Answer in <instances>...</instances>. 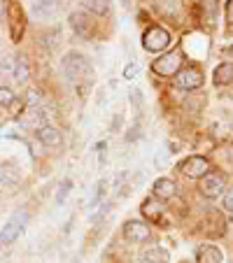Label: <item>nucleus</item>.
I'll list each match as a JSON object with an SVG mask.
<instances>
[{
	"label": "nucleus",
	"instance_id": "nucleus-1",
	"mask_svg": "<svg viewBox=\"0 0 233 263\" xmlns=\"http://www.w3.org/2000/svg\"><path fill=\"white\" fill-rule=\"evenodd\" d=\"M61 68H63V74L73 84H86V82L94 80V74H96L91 61L82 51H68L61 59Z\"/></svg>",
	"mask_w": 233,
	"mask_h": 263
},
{
	"label": "nucleus",
	"instance_id": "nucleus-2",
	"mask_svg": "<svg viewBox=\"0 0 233 263\" xmlns=\"http://www.w3.org/2000/svg\"><path fill=\"white\" fill-rule=\"evenodd\" d=\"M68 24L73 28V33L82 40H91L96 35V21H94V14L84 10H77V12H70L68 16Z\"/></svg>",
	"mask_w": 233,
	"mask_h": 263
},
{
	"label": "nucleus",
	"instance_id": "nucleus-3",
	"mask_svg": "<svg viewBox=\"0 0 233 263\" xmlns=\"http://www.w3.org/2000/svg\"><path fill=\"white\" fill-rule=\"evenodd\" d=\"M26 223H28V214H26V212L12 214V217L7 219L5 226L0 229V245H3V247H10L12 242H16V240H19V235L24 233Z\"/></svg>",
	"mask_w": 233,
	"mask_h": 263
},
{
	"label": "nucleus",
	"instance_id": "nucleus-4",
	"mask_svg": "<svg viewBox=\"0 0 233 263\" xmlns=\"http://www.w3.org/2000/svg\"><path fill=\"white\" fill-rule=\"evenodd\" d=\"M170 42H173L170 33L166 28H161V26H149L142 35V47L147 51H164L170 47Z\"/></svg>",
	"mask_w": 233,
	"mask_h": 263
},
{
	"label": "nucleus",
	"instance_id": "nucleus-5",
	"mask_svg": "<svg viewBox=\"0 0 233 263\" xmlns=\"http://www.w3.org/2000/svg\"><path fill=\"white\" fill-rule=\"evenodd\" d=\"M152 70L159 74V77H173V74H177L180 70H182V51L173 49V51H168L166 56L156 59L152 63Z\"/></svg>",
	"mask_w": 233,
	"mask_h": 263
},
{
	"label": "nucleus",
	"instance_id": "nucleus-6",
	"mask_svg": "<svg viewBox=\"0 0 233 263\" xmlns=\"http://www.w3.org/2000/svg\"><path fill=\"white\" fill-rule=\"evenodd\" d=\"M203 82H205V77H203V72H201V68H196V65H187V68H182L175 74V86H180V89H184V91L201 89Z\"/></svg>",
	"mask_w": 233,
	"mask_h": 263
},
{
	"label": "nucleus",
	"instance_id": "nucleus-7",
	"mask_svg": "<svg viewBox=\"0 0 233 263\" xmlns=\"http://www.w3.org/2000/svg\"><path fill=\"white\" fill-rule=\"evenodd\" d=\"M224 186H226V177H224L222 173L210 170L208 175H203V177H201L199 191H201V196H205V198H217V196H222Z\"/></svg>",
	"mask_w": 233,
	"mask_h": 263
},
{
	"label": "nucleus",
	"instance_id": "nucleus-8",
	"mask_svg": "<svg viewBox=\"0 0 233 263\" xmlns=\"http://www.w3.org/2000/svg\"><path fill=\"white\" fill-rule=\"evenodd\" d=\"M30 12H33V16L38 21L49 24V21H54L59 16L61 5L59 0H30Z\"/></svg>",
	"mask_w": 233,
	"mask_h": 263
},
{
	"label": "nucleus",
	"instance_id": "nucleus-9",
	"mask_svg": "<svg viewBox=\"0 0 233 263\" xmlns=\"http://www.w3.org/2000/svg\"><path fill=\"white\" fill-rule=\"evenodd\" d=\"M124 238L133 245L149 242V238H152V229H149L147 223L138 221V219H131V221L124 223Z\"/></svg>",
	"mask_w": 233,
	"mask_h": 263
},
{
	"label": "nucleus",
	"instance_id": "nucleus-10",
	"mask_svg": "<svg viewBox=\"0 0 233 263\" xmlns=\"http://www.w3.org/2000/svg\"><path fill=\"white\" fill-rule=\"evenodd\" d=\"M180 173L191 179H201L203 175L210 173V161L203 159V156H189L187 161L180 163Z\"/></svg>",
	"mask_w": 233,
	"mask_h": 263
},
{
	"label": "nucleus",
	"instance_id": "nucleus-11",
	"mask_svg": "<svg viewBox=\"0 0 233 263\" xmlns=\"http://www.w3.org/2000/svg\"><path fill=\"white\" fill-rule=\"evenodd\" d=\"M21 126L24 128H33V130H40L42 126H47V115L42 107H28L21 115Z\"/></svg>",
	"mask_w": 233,
	"mask_h": 263
},
{
	"label": "nucleus",
	"instance_id": "nucleus-12",
	"mask_svg": "<svg viewBox=\"0 0 233 263\" xmlns=\"http://www.w3.org/2000/svg\"><path fill=\"white\" fill-rule=\"evenodd\" d=\"M154 10L166 19H180L182 14V0H154Z\"/></svg>",
	"mask_w": 233,
	"mask_h": 263
},
{
	"label": "nucleus",
	"instance_id": "nucleus-13",
	"mask_svg": "<svg viewBox=\"0 0 233 263\" xmlns=\"http://www.w3.org/2000/svg\"><path fill=\"white\" fill-rule=\"evenodd\" d=\"M138 263H168V252L159 245H149L140 252Z\"/></svg>",
	"mask_w": 233,
	"mask_h": 263
},
{
	"label": "nucleus",
	"instance_id": "nucleus-14",
	"mask_svg": "<svg viewBox=\"0 0 233 263\" xmlns=\"http://www.w3.org/2000/svg\"><path fill=\"white\" fill-rule=\"evenodd\" d=\"M152 191H154V198L170 200L175 194H177V184H175L173 179H168V177H161V179H156V182H154Z\"/></svg>",
	"mask_w": 233,
	"mask_h": 263
},
{
	"label": "nucleus",
	"instance_id": "nucleus-15",
	"mask_svg": "<svg viewBox=\"0 0 233 263\" xmlns=\"http://www.w3.org/2000/svg\"><path fill=\"white\" fill-rule=\"evenodd\" d=\"M7 16H10V33H12V40L19 42L21 40V33H24V14H21V7L19 5H10L7 10Z\"/></svg>",
	"mask_w": 233,
	"mask_h": 263
},
{
	"label": "nucleus",
	"instance_id": "nucleus-16",
	"mask_svg": "<svg viewBox=\"0 0 233 263\" xmlns=\"http://www.w3.org/2000/svg\"><path fill=\"white\" fill-rule=\"evenodd\" d=\"M38 138H40V142L45 144V147H61L63 144V135H61V130L56 128V126H42L40 130H38Z\"/></svg>",
	"mask_w": 233,
	"mask_h": 263
},
{
	"label": "nucleus",
	"instance_id": "nucleus-17",
	"mask_svg": "<svg viewBox=\"0 0 233 263\" xmlns=\"http://www.w3.org/2000/svg\"><path fill=\"white\" fill-rule=\"evenodd\" d=\"M142 214L152 223H164V219H166V210L161 208V203H156V198H147V200H145V203H142Z\"/></svg>",
	"mask_w": 233,
	"mask_h": 263
},
{
	"label": "nucleus",
	"instance_id": "nucleus-18",
	"mask_svg": "<svg viewBox=\"0 0 233 263\" xmlns=\"http://www.w3.org/2000/svg\"><path fill=\"white\" fill-rule=\"evenodd\" d=\"M222 249L214 245H201L196 249V261L199 263H222Z\"/></svg>",
	"mask_w": 233,
	"mask_h": 263
},
{
	"label": "nucleus",
	"instance_id": "nucleus-19",
	"mask_svg": "<svg viewBox=\"0 0 233 263\" xmlns=\"http://www.w3.org/2000/svg\"><path fill=\"white\" fill-rule=\"evenodd\" d=\"M201 3V14H203V21H208L210 26L217 21L219 14V0H199Z\"/></svg>",
	"mask_w": 233,
	"mask_h": 263
},
{
	"label": "nucleus",
	"instance_id": "nucleus-20",
	"mask_svg": "<svg viewBox=\"0 0 233 263\" xmlns=\"http://www.w3.org/2000/svg\"><path fill=\"white\" fill-rule=\"evenodd\" d=\"M214 84L217 86L233 84V63H222L214 70Z\"/></svg>",
	"mask_w": 233,
	"mask_h": 263
},
{
	"label": "nucleus",
	"instance_id": "nucleus-21",
	"mask_svg": "<svg viewBox=\"0 0 233 263\" xmlns=\"http://www.w3.org/2000/svg\"><path fill=\"white\" fill-rule=\"evenodd\" d=\"M84 5L94 16H105L110 12V0H84Z\"/></svg>",
	"mask_w": 233,
	"mask_h": 263
},
{
	"label": "nucleus",
	"instance_id": "nucleus-22",
	"mask_svg": "<svg viewBox=\"0 0 233 263\" xmlns=\"http://www.w3.org/2000/svg\"><path fill=\"white\" fill-rule=\"evenodd\" d=\"M105 186H107V179H100L98 184H96V191H94V196H91V200H89V210H91V214L98 210V205H100V200H103V196H105Z\"/></svg>",
	"mask_w": 233,
	"mask_h": 263
},
{
	"label": "nucleus",
	"instance_id": "nucleus-23",
	"mask_svg": "<svg viewBox=\"0 0 233 263\" xmlns=\"http://www.w3.org/2000/svg\"><path fill=\"white\" fill-rule=\"evenodd\" d=\"M70 191H73V179H63V182H61V186H59V191H56V196H54V203L56 205H63L65 198L70 196Z\"/></svg>",
	"mask_w": 233,
	"mask_h": 263
},
{
	"label": "nucleus",
	"instance_id": "nucleus-24",
	"mask_svg": "<svg viewBox=\"0 0 233 263\" xmlns=\"http://www.w3.org/2000/svg\"><path fill=\"white\" fill-rule=\"evenodd\" d=\"M14 103V91L7 86H0V107H10Z\"/></svg>",
	"mask_w": 233,
	"mask_h": 263
},
{
	"label": "nucleus",
	"instance_id": "nucleus-25",
	"mask_svg": "<svg viewBox=\"0 0 233 263\" xmlns=\"http://www.w3.org/2000/svg\"><path fill=\"white\" fill-rule=\"evenodd\" d=\"M222 208L226 210V212H233V186L224 194V200H222Z\"/></svg>",
	"mask_w": 233,
	"mask_h": 263
},
{
	"label": "nucleus",
	"instance_id": "nucleus-26",
	"mask_svg": "<svg viewBox=\"0 0 233 263\" xmlns=\"http://www.w3.org/2000/svg\"><path fill=\"white\" fill-rule=\"evenodd\" d=\"M138 72H140V65H138V63H129V65L124 68V80H133Z\"/></svg>",
	"mask_w": 233,
	"mask_h": 263
},
{
	"label": "nucleus",
	"instance_id": "nucleus-27",
	"mask_svg": "<svg viewBox=\"0 0 233 263\" xmlns=\"http://www.w3.org/2000/svg\"><path fill=\"white\" fill-rule=\"evenodd\" d=\"M166 154H168L166 149H161L159 154H156V165H159V168H164V165H166Z\"/></svg>",
	"mask_w": 233,
	"mask_h": 263
},
{
	"label": "nucleus",
	"instance_id": "nucleus-28",
	"mask_svg": "<svg viewBox=\"0 0 233 263\" xmlns=\"http://www.w3.org/2000/svg\"><path fill=\"white\" fill-rule=\"evenodd\" d=\"M131 100H133L135 105H142V93H140L138 89H133V91H131Z\"/></svg>",
	"mask_w": 233,
	"mask_h": 263
},
{
	"label": "nucleus",
	"instance_id": "nucleus-29",
	"mask_svg": "<svg viewBox=\"0 0 233 263\" xmlns=\"http://www.w3.org/2000/svg\"><path fill=\"white\" fill-rule=\"evenodd\" d=\"M226 19H228V24H233V0L226 5Z\"/></svg>",
	"mask_w": 233,
	"mask_h": 263
},
{
	"label": "nucleus",
	"instance_id": "nucleus-30",
	"mask_svg": "<svg viewBox=\"0 0 233 263\" xmlns=\"http://www.w3.org/2000/svg\"><path fill=\"white\" fill-rule=\"evenodd\" d=\"M3 7H5V3H3V0H0V16H3Z\"/></svg>",
	"mask_w": 233,
	"mask_h": 263
},
{
	"label": "nucleus",
	"instance_id": "nucleus-31",
	"mask_svg": "<svg viewBox=\"0 0 233 263\" xmlns=\"http://www.w3.org/2000/svg\"><path fill=\"white\" fill-rule=\"evenodd\" d=\"M0 49H3V40H0Z\"/></svg>",
	"mask_w": 233,
	"mask_h": 263
},
{
	"label": "nucleus",
	"instance_id": "nucleus-32",
	"mask_svg": "<svg viewBox=\"0 0 233 263\" xmlns=\"http://www.w3.org/2000/svg\"><path fill=\"white\" fill-rule=\"evenodd\" d=\"M231 54H233V49H231Z\"/></svg>",
	"mask_w": 233,
	"mask_h": 263
}]
</instances>
